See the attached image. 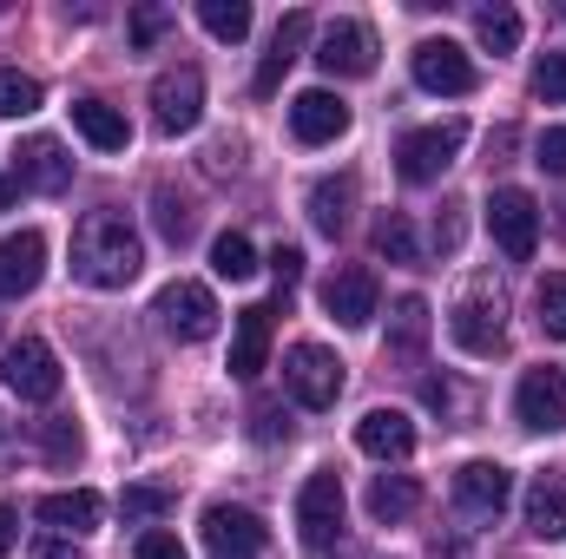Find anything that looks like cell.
Returning a JSON list of instances; mask_svg holds the SVG:
<instances>
[{"label":"cell","instance_id":"cell-1","mask_svg":"<svg viewBox=\"0 0 566 559\" xmlns=\"http://www.w3.org/2000/svg\"><path fill=\"white\" fill-rule=\"evenodd\" d=\"M145 271V244L139 231L119 211H86L73 231V277L93 289H126Z\"/></svg>","mask_w":566,"mask_h":559},{"label":"cell","instance_id":"cell-17","mask_svg":"<svg viewBox=\"0 0 566 559\" xmlns=\"http://www.w3.org/2000/svg\"><path fill=\"white\" fill-rule=\"evenodd\" d=\"M40 277H46V238L40 231L0 238V303H20L27 289H40Z\"/></svg>","mask_w":566,"mask_h":559},{"label":"cell","instance_id":"cell-39","mask_svg":"<svg viewBox=\"0 0 566 559\" xmlns=\"http://www.w3.org/2000/svg\"><path fill=\"white\" fill-rule=\"evenodd\" d=\"M139 559H191V553L178 547V534H158L151 527V534H139Z\"/></svg>","mask_w":566,"mask_h":559},{"label":"cell","instance_id":"cell-16","mask_svg":"<svg viewBox=\"0 0 566 559\" xmlns=\"http://www.w3.org/2000/svg\"><path fill=\"white\" fill-rule=\"evenodd\" d=\"M290 133L303 145H336L349 133V106H343L329 86H310V93L290 99Z\"/></svg>","mask_w":566,"mask_h":559},{"label":"cell","instance_id":"cell-33","mask_svg":"<svg viewBox=\"0 0 566 559\" xmlns=\"http://www.w3.org/2000/svg\"><path fill=\"white\" fill-rule=\"evenodd\" d=\"M534 309H541V329H547V336H566V271L541 277V289H534Z\"/></svg>","mask_w":566,"mask_h":559},{"label":"cell","instance_id":"cell-40","mask_svg":"<svg viewBox=\"0 0 566 559\" xmlns=\"http://www.w3.org/2000/svg\"><path fill=\"white\" fill-rule=\"evenodd\" d=\"M46 454H53V461H73V454H80V428L46 421Z\"/></svg>","mask_w":566,"mask_h":559},{"label":"cell","instance_id":"cell-43","mask_svg":"<svg viewBox=\"0 0 566 559\" xmlns=\"http://www.w3.org/2000/svg\"><path fill=\"white\" fill-rule=\"evenodd\" d=\"M158 27H165V13H158V7H145L139 20H133V40H139V46H151V40H158Z\"/></svg>","mask_w":566,"mask_h":559},{"label":"cell","instance_id":"cell-11","mask_svg":"<svg viewBox=\"0 0 566 559\" xmlns=\"http://www.w3.org/2000/svg\"><path fill=\"white\" fill-rule=\"evenodd\" d=\"M514 415H521V428H534V434H560L566 428V376L554 369V362H541V369L521 376Z\"/></svg>","mask_w":566,"mask_h":559},{"label":"cell","instance_id":"cell-48","mask_svg":"<svg viewBox=\"0 0 566 559\" xmlns=\"http://www.w3.org/2000/svg\"><path fill=\"white\" fill-rule=\"evenodd\" d=\"M0 441H7V421H0Z\"/></svg>","mask_w":566,"mask_h":559},{"label":"cell","instance_id":"cell-4","mask_svg":"<svg viewBox=\"0 0 566 559\" xmlns=\"http://www.w3.org/2000/svg\"><path fill=\"white\" fill-rule=\"evenodd\" d=\"M461 145H468V126H461V119H434V126L402 133V145H396V171H402V184H434V178L461 158Z\"/></svg>","mask_w":566,"mask_h":559},{"label":"cell","instance_id":"cell-31","mask_svg":"<svg viewBox=\"0 0 566 559\" xmlns=\"http://www.w3.org/2000/svg\"><path fill=\"white\" fill-rule=\"evenodd\" d=\"M376 251H382L389 264H422V244H416V224H409L402 211H389V218L376 224Z\"/></svg>","mask_w":566,"mask_h":559},{"label":"cell","instance_id":"cell-15","mask_svg":"<svg viewBox=\"0 0 566 559\" xmlns=\"http://www.w3.org/2000/svg\"><path fill=\"white\" fill-rule=\"evenodd\" d=\"M376 271H363V264H343V271H329L323 283V309L343 323V329H369L376 323Z\"/></svg>","mask_w":566,"mask_h":559},{"label":"cell","instance_id":"cell-3","mask_svg":"<svg viewBox=\"0 0 566 559\" xmlns=\"http://www.w3.org/2000/svg\"><path fill=\"white\" fill-rule=\"evenodd\" d=\"M283 389L296 395V409H336L343 395V356L323 342H290L283 349Z\"/></svg>","mask_w":566,"mask_h":559},{"label":"cell","instance_id":"cell-22","mask_svg":"<svg viewBox=\"0 0 566 559\" xmlns=\"http://www.w3.org/2000/svg\"><path fill=\"white\" fill-rule=\"evenodd\" d=\"M527 534L534 540H566V467L534 474V487H527Z\"/></svg>","mask_w":566,"mask_h":559},{"label":"cell","instance_id":"cell-46","mask_svg":"<svg viewBox=\"0 0 566 559\" xmlns=\"http://www.w3.org/2000/svg\"><path fill=\"white\" fill-rule=\"evenodd\" d=\"M20 191H27V184H20V178H0V204H13V198H20Z\"/></svg>","mask_w":566,"mask_h":559},{"label":"cell","instance_id":"cell-47","mask_svg":"<svg viewBox=\"0 0 566 559\" xmlns=\"http://www.w3.org/2000/svg\"><path fill=\"white\" fill-rule=\"evenodd\" d=\"M560 231H566V204H560Z\"/></svg>","mask_w":566,"mask_h":559},{"label":"cell","instance_id":"cell-35","mask_svg":"<svg viewBox=\"0 0 566 559\" xmlns=\"http://www.w3.org/2000/svg\"><path fill=\"white\" fill-rule=\"evenodd\" d=\"M119 514H126V520H165V514H171V494H165V487H126V494H119Z\"/></svg>","mask_w":566,"mask_h":559},{"label":"cell","instance_id":"cell-12","mask_svg":"<svg viewBox=\"0 0 566 559\" xmlns=\"http://www.w3.org/2000/svg\"><path fill=\"white\" fill-rule=\"evenodd\" d=\"M507 500H514V474H507L501 461H468V467L454 474V507H461L468 520H501Z\"/></svg>","mask_w":566,"mask_h":559},{"label":"cell","instance_id":"cell-21","mask_svg":"<svg viewBox=\"0 0 566 559\" xmlns=\"http://www.w3.org/2000/svg\"><path fill=\"white\" fill-rule=\"evenodd\" d=\"M356 447L376 454V461H409L416 454V421L402 415V409H369V415L356 421Z\"/></svg>","mask_w":566,"mask_h":559},{"label":"cell","instance_id":"cell-24","mask_svg":"<svg viewBox=\"0 0 566 559\" xmlns=\"http://www.w3.org/2000/svg\"><path fill=\"white\" fill-rule=\"evenodd\" d=\"M73 133L93 145V151H126V145H133L126 113H119V106H106V99H73Z\"/></svg>","mask_w":566,"mask_h":559},{"label":"cell","instance_id":"cell-44","mask_svg":"<svg viewBox=\"0 0 566 559\" xmlns=\"http://www.w3.org/2000/svg\"><path fill=\"white\" fill-rule=\"evenodd\" d=\"M13 540H20V514L0 507V553H13Z\"/></svg>","mask_w":566,"mask_h":559},{"label":"cell","instance_id":"cell-45","mask_svg":"<svg viewBox=\"0 0 566 559\" xmlns=\"http://www.w3.org/2000/svg\"><path fill=\"white\" fill-rule=\"evenodd\" d=\"M434 559H468V547L461 540H434Z\"/></svg>","mask_w":566,"mask_h":559},{"label":"cell","instance_id":"cell-10","mask_svg":"<svg viewBox=\"0 0 566 559\" xmlns=\"http://www.w3.org/2000/svg\"><path fill=\"white\" fill-rule=\"evenodd\" d=\"M0 376H7V389H13L20 402H53V395H60V356H53L40 336H20V342L7 349Z\"/></svg>","mask_w":566,"mask_h":559},{"label":"cell","instance_id":"cell-14","mask_svg":"<svg viewBox=\"0 0 566 559\" xmlns=\"http://www.w3.org/2000/svg\"><path fill=\"white\" fill-rule=\"evenodd\" d=\"M13 178H20L27 191H46V198H60V191L73 184V158H66V145H60V139L33 133V139L13 145Z\"/></svg>","mask_w":566,"mask_h":559},{"label":"cell","instance_id":"cell-13","mask_svg":"<svg viewBox=\"0 0 566 559\" xmlns=\"http://www.w3.org/2000/svg\"><path fill=\"white\" fill-rule=\"evenodd\" d=\"M474 60L454 46V40H422L416 46V86L422 93H441V99H461V93H474Z\"/></svg>","mask_w":566,"mask_h":559},{"label":"cell","instance_id":"cell-7","mask_svg":"<svg viewBox=\"0 0 566 559\" xmlns=\"http://www.w3.org/2000/svg\"><path fill=\"white\" fill-rule=\"evenodd\" d=\"M151 316L165 323V336H178V342H205V336H218V296L205 289V283L178 277L158 289V303H151Z\"/></svg>","mask_w":566,"mask_h":559},{"label":"cell","instance_id":"cell-23","mask_svg":"<svg viewBox=\"0 0 566 559\" xmlns=\"http://www.w3.org/2000/svg\"><path fill=\"white\" fill-rule=\"evenodd\" d=\"M33 514H40V527H53V534H93L99 514H106V500H99L93 487H73V494H46Z\"/></svg>","mask_w":566,"mask_h":559},{"label":"cell","instance_id":"cell-42","mask_svg":"<svg viewBox=\"0 0 566 559\" xmlns=\"http://www.w3.org/2000/svg\"><path fill=\"white\" fill-rule=\"evenodd\" d=\"M33 559H86L66 534H46V540H33Z\"/></svg>","mask_w":566,"mask_h":559},{"label":"cell","instance_id":"cell-26","mask_svg":"<svg viewBox=\"0 0 566 559\" xmlns=\"http://www.w3.org/2000/svg\"><path fill=\"white\" fill-rule=\"evenodd\" d=\"M349 204H356V178H316V191H310V224H316L323 238H336V231H349Z\"/></svg>","mask_w":566,"mask_h":559},{"label":"cell","instance_id":"cell-8","mask_svg":"<svg viewBox=\"0 0 566 559\" xmlns=\"http://www.w3.org/2000/svg\"><path fill=\"white\" fill-rule=\"evenodd\" d=\"M198 534H205V553L211 559H264V547H271L264 520L251 507H231V500L205 507V527Z\"/></svg>","mask_w":566,"mask_h":559},{"label":"cell","instance_id":"cell-34","mask_svg":"<svg viewBox=\"0 0 566 559\" xmlns=\"http://www.w3.org/2000/svg\"><path fill=\"white\" fill-rule=\"evenodd\" d=\"M151 218H158V238H165V244H185V238H191V211H185L165 184L151 191Z\"/></svg>","mask_w":566,"mask_h":559},{"label":"cell","instance_id":"cell-36","mask_svg":"<svg viewBox=\"0 0 566 559\" xmlns=\"http://www.w3.org/2000/svg\"><path fill=\"white\" fill-rule=\"evenodd\" d=\"M534 93H541L547 106H566V53H547V60L534 66Z\"/></svg>","mask_w":566,"mask_h":559},{"label":"cell","instance_id":"cell-20","mask_svg":"<svg viewBox=\"0 0 566 559\" xmlns=\"http://www.w3.org/2000/svg\"><path fill=\"white\" fill-rule=\"evenodd\" d=\"M303 46H310V13L296 7V13H283V20H277V33H271V53L258 60V80H251V93H258V99H271V93H277L283 73L296 66V53H303Z\"/></svg>","mask_w":566,"mask_h":559},{"label":"cell","instance_id":"cell-37","mask_svg":"<svg viewBox=\"0 0 566 559\" xmlns=\"http://www.w3.org/2000/svg\"><path fill=\"white\" fill-rule=\"evenodd\" d=\"M534 165L554 171V178H566V126H547V133L534 139Z\"/></svg>","mask_w":566,"mask_h":559},{"label":"cell","instance_id":"cell-41","mask_svg":"<svg viewBox=\"0 0 566 559\" xmlns=\"http://www.w3.org/2000/svg\"><path fill=\"white\" fill-rule=\"evenodd\" d=\"M251 421H258V428H251L258 441H277V434H290V421H283L277 409H271V402H258V409H251Z\"/></svg>","mask_w":566,"mask_h":559},{"label":"cell","instance_id":"cell-9","mask_svg":"<svg viewBox=\"0 0 566 559\" xmlns=\"http://www.w3.org/2000/svg\"><path fill=\"white\" fill-rule=\"evenodd\" d=\"M316 66L329 80H369L376 73V33L363 20H329L316 40Z\"/></svg>","mask_w":566,"mask_h":559},{"label":"cell","instance_id":"cell-29","mask_svg":"<svg viewBox=\"0 0 566 559\" xmlns=\"http://www.w3.org/2000/svg\"><path fill=\"white\" fill-rule=\"evenodd\" d=\"M474 40H481L488 53H514V46H521V13H514L507 0L474 7Z\"/></svg>","mask_w":566,"mask_h":559},{"label":"cell","instance_id":"cell-28","mask_svg":"<svg viewBox=\"0 0 566 559\" xmlns=\"http://www.w3.org/2000/svg\"><path fill=\"white\" fill-rule=\"evenodd\" d=\"M198 27L224 46H238L251 33V0H198Z\"/></svg>","mask_w":566,"mask_h":559},{"label":"cell","instance_id":"cell-2","mask_svg":"<svg viewBox=\"0 0 566 559\" xmlns=\"http://www.w3.org/2000/svg\"><path fill=\"white\" fill-rule=\"evenodd\" d=\"M296 534H303V553L329 559L343 540V474L336 467H316L296 494Z\"/></svg>","mask_w":566,"mask_h":559},{"label":"cell","instance_id":"cell-18","mask_svg":"<svg viewBox=\"0 0 566 559\" xmlns=\"http://www.w3.org/2000/svg\"><path fill=\"white\" fill-rule=\"evenodd\" d=\"M448 336L468 349V356H501L507 349V329H501V296H468L454 316H448Z\"/></svg>","mask_w":566,"mask_h":559},{"label":"cell","instance_id":"cell-30","mask_svg":"<svg viewBox=\"0 0 566 559\" xmlns=\"http://www.w3.org/2000/svg\"><path fill=\"white\" fill-rule=\"evenodd\" d=\"M211 271L224 283H244V277H258V244L244 238V231H224L218 244H211Z\"/></svg>","mask_w":566,"mask_h":559},{"label":"cell","instance_id":"cell-5","mask_svg":"<svg viewBox=\"0 0 566 559\" xmlns=\"http://www.w3.org/2000/svg\"><path fill=\"white\" fill-rule=\"evenodd\" d=\"M198 119H205V73L198 66H165L151 80V126L165 139H185Z\"/></svg>","mask_w":566,"mask_h":559},{"label":"cell","instance_id":"cell-25","mask_svg":"<svg viewBox=\"0 0 566 559\" xmlns=\"http://www.w3.org/2000/svg\"><path fill=\"white\" fill-rule=\"evenodd\" d=\"M428 329H434V316H428V296H402L396 303V316H389V356L396 362H422V349H428Z\"/></svg>","mask_w":566,"mask_h":559},{"label":"cell","instance_id":"cell-32","mask_svg":"<svg viewBox=\"0 0 566 559\" xmlns=\"http://www.w3.org/2000/svg\"><path fill=\"white\" fill-rule=\"evenodd\" d=\"M27 113H40V80L0 66V119H27Z\"/></svg>","mask_w":566,"mask_h":559},{"label":"cell","instance_id":"cell-19","mask_svg":"<svg viewBox=\"0 0 566 559\" xmlns=\"http://www.w3.org/2000/svg\"><path fill=\"white\" fill-rule=\"evenodd\" d=\"M283 303V296H277ZM277 303H251V309H238V336H231V376L238 382H258L264 376V356H271V316H277Z\"/></svg>","mask_w":566,"mask_h":559},{"label":"cell","instance_id":"cell-38","mask_svg":"<svg viewBox=\"0 0 566 559\" xmlns=\"http://www.w3.org/2000/svg\"><path fill=\"white\" fill-rule=\"evenodd\" d=\"M271 277H277V296L303 277V251H296V244H277V251H271Z\"/></svg>","mask_w":566,"mask_h":559},{"label":"cell","instance_id":"cell-6","mask_svg":"<svg viewBox=\"0 0 566 559\" xmlns=\"http://www.w3.org/2000/svg\"><path fill=\"white\" fill-rule=\"evenodd\" d=\"M488 231H494V244H501L507 264H527L534 244H541V204H534L521 184H501V191L488 198Z\"/></svg>","mask_w":566,"mask_h":559},{"label":"cell","instance_id":"cell-27","mask_svg":"<svg viewBox=\"0 0 566 559\" xmlns=\"http://www.w3.org/2000/svg\"><path fill=\"white\" fill-rule=\"evenodd\" d=\"M416 507H422L416 474H376V481H369V514H376V520H409Z\"/></svg>","mask_w":566,"mask_h":559}]
</instances>
